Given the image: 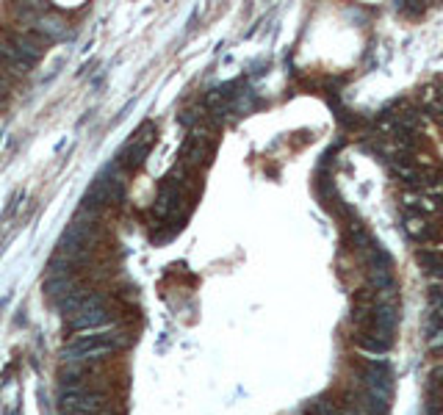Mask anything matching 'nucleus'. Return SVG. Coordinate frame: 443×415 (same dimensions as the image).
Wrapping results in <instances>:
<instances>
[{
  "label": "nucleus",
  "mask_w": 443,
  "mask_h": 415,
  "mask_svg": "<svg viewBox=\"0 0 443 415\" xmlns=\"http://www.w3.org/2000/svg\"><path fill=\"white\" fill-rule=\"evenodd\" d=\"M122 191H125L122 175L117 169H108L92 183V189L86 191L83 205H86V210H106V208L117 205L122 200Z\"/></svg>",
  "instance_id": "f03ea898"
},
{
  "label": "nucleus",
  "mask_w": 443,
  "mask_h": 415,
  "mask_svg": "<svg viewBox=\"0 0 443 415\" xmlns=\"http://www.w3.org/2000/svg\"><path fill=\"white\" fill-rule=\"evenodd\" d=\"M150 147H152V128L147 131V136H145V133H136V136L128 141V147L122 150V161L131 163V166H139V163L145 161V155L150 152Z\"/></svg>",
  "instance_id": "20e7f679"
},
{
  "label": "nucleus",
  "mask_w": 443,
  "mask_h": 415,
  "mask_svg": "<svg viewBox=\"0 0 443 415\" xmlns=\"http://www.w3.org/2000/svg\"><path fill=\"white\" fill-rule=\"evenodd\" d=\"M430 111H433V117H438V119H443V97H435V100H433Z\"/></svg>",
  "instance_id": "0eeeda50"
},
{
  "label": "nucleus",
  "mask_w": 443,
  "mask_h": 415,
  "mask_svg": "<svg viewBox=\"0 0 443 415\" xmlns=\"http://www.w3.org/2000/svg\"><path fill=\"white\" fill-rule=\"evenodd\" d=\"M61 410L108 415V399H106L103 391H92V388H64V391H61Z\"/></svg>",
  "instance_id": "7ed1b4c3"
},
{
  "label": "nucleus",
  "mask_w": 443,
  "mask_h": 415,
  "mask_svg": "<svg viewBox=\"0 0 443 415\" xmlns=\"http://www.w3.org/2000/svg\"><path fill=\"white\" fill-rule=\"evenodd\" d=\"M358 346L363 349V351H371V354H385L388 349H391V341H385V338H379V335H358Z\"/></svg>",
  "instance_id": "39448f33"
},
{
  "label": "nucleus",
  "mask_w": 443,
  "mask_h": 415,
  "mask_svg": "<svg viewBox=\"0 0 443 415\" xmlns=\"http://www.w3.org/2000/svg\"><path fill=\"white\" fill-rule=\"evenodd\" d=\"M119 341L114 338V333L103 330V333H80L73 341H67L61 357L64 363H92V360H103L111 351H117Z\"/></svg>",
  "instance_id": "f257e3e1"
},
{
  "label": "nucleus",
  "mask_w": 443,
  "mask_h": 415,
  "mask_svg": "<svg viewBox=\"0 0 443 415\" xmlns=\"http://www.w3.org/2000/svg\"><path fill=\"white\" fill-rule=\"evenodd\" d=\"M369 285L374 288V291H391V288H393V275H391V269H371Z\"/></svg>",
  "instance_id": "423d86ee"
}]
</instances>
